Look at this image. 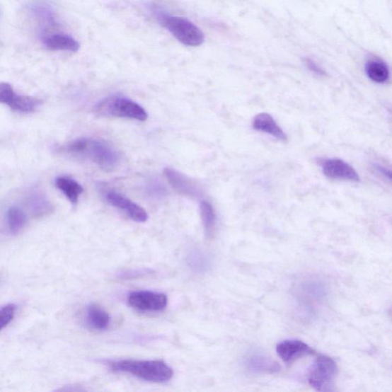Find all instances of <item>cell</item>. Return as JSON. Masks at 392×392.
<instances>
[{"mask_svg": "<svg viewBox=\"0 0 392 392\" xmlns=\"http://www.w3.org/2000/svg\"><path fill=\"white\" fill-rule=\"evenodd\" d=\"M86 318L91 328L97 330H107L110 321L109 314L97 304L88 307Z\"/></svg>", "mask_w": 392, "mask_h": 392, "instance_id": "obj_15", "label": "cell"}, {"mask_svg": "<svg viewBox=\"0 0 392 392\" xmlns=\"http://www.w3.org/2000/svg\"><path fill=\"white\" fill-rule=\"evenodd\" d=\"M59 151L94 163L107 172L115 171L120 162V154L117 149L102 139H77L62 146Z\"/></svg>", "mask_w": 392, "mask_h": 392, "instance_id": "obj_1", "label": "cell"}, {"mask_svg": "<svg viewBox=\"0 0 392 392\" xmlns=\"http://www.w3.org/2000/svg\"><path fill=\"white\" fill-rule=\"evenodd\" d=\"M96 112L101 117L128 118L141 121L148 118L146 111L137 103L118 96L102 100L97 105Z\"/></svg>", "mask_w": 392, "mask_h": 392, "instance_id": "obj_3", "label": "cell"}, {"mask_svg": "<svg viewBox=\"0 0 392 392\" xmlns=\"http://www.w3.org/2000/svg\"><path fill=\"white\" fill-rule=\"evenodd\" d=\"M337 373V363L329 357L320 356L310 371L308 381L316 391H329Z\"/></svg>", "mask_w": 392, "mask_h": 392, "instance_id": "obj_5", "label": "cell"}, {"mask_svg": "<svg viewBox=\"0 0 392 392\" xmlns=\"http://www.w3.org/2000/svg\"><path fill=\"white\" fill-rule=\"evenodd\" d=\"M14 92L13 87L8 83H0V103L7 105Z\"/></svg>", "mask_w": 392, "mask_h": 392, "instance_id": "obj_22", "label": "cell"}, {"mask_svg": "<svg viewBox=\"0 0 392 392\" xmlns=\"http://www.w3.org/2000/svg\"><path fill=\"white\" fill-rule=\"evenodd\" d=\"M16 311V306L14 304H8L0 309V331L13 321Z\"/></svg>", "mask_w": 392, "mask_h": 392, "instance_id": "obj_21", "label": "cell"}, {"mask_svg": "<svg viewBox=\"0 0 392 392\" xmlns=\"http://www.w3.org/2000/svg\"><path fill=\"white\" fill-rule=\"evenodd\" d=\"M165 175L172 185V188L180 194L192 198H197L202 194L200 186L194 183L188 176L171 168H166Z\"/></svg>", "mask_w": 392, "mask_h": 392, "instance_id": "obj_9", "label": "cell"}, {"mask_svg": "<svg viewBox=\"0 0 392 392\" xmlns=\"http://www.w3.org/2000/svg\"><path fill=\"white\" fill-rule=\"evenodd\" d=\"M375 170L376 171L378 174L385 177V178L388 180L389 181L391 180V171L387 169V168L384 166L377 164L375 166Z\"/></svg>", "mask_w": 392, "mask_h": 392, "instance_id": "obj_24", "label": "cell"}, {"mask_svg": "<svg viewBox=\"0 0 392 392\" xmlns=\"http://www.w3.org/2000/svg\"><path fill=\"white\" fill-rule=\"evenodd\" d=\"M115 371L129 373L139 379L163 384L173 376V369L163 361L121 360L110 364Z\"/></svg>", "mask_w": 392, "mask_h": 392, "instance_id": "obj_2", "label": "cell"}, {"mask_svg": "<svg viewBox=\"0 0 392 392\" xmlns=\"http://www.w3.org/2000/svg\"><path fill=\"white\" fill-rule=\"evenodd\" d=\"M42 42L46 47L54 51L76 52L80 49L79 42L68 35L54 34L45 36Z\"/></svg>", "mask_w": 392, "mask_h": 392, "instance_id": "obj_13", "label": "cell"}, {"mask_svg": "<svg viewBox=\"0 0 392 392\" xmlns=\"http://www.w3.org/2000/svg\"><path fill=\"white\" fill-rule=\"evenodd\" d=\"M128 304L135 309L142 311H161L167 306V296L154 292H134L127 298Z\"/></svg>", "mask_w": 392, "mask_h": 392, "instance_id": "obj_6", "label": "cell"}, {"mask_svg": "<svg viewBox=\"0 0 392 392\" xmlns=\"http://www.w3.org/2000/svg\"><path fill=\"white\" fill-rule=\"evenodd\" d=\"M321 165L323 173L329 179L350 182L360 180L357 171L340 158H325Z\"/></svg>", "mask_w": 392, "mask_h": 392, "instance_id": "obj_7", "label": "cell"}, {"mask_svg": "<svg viewBox=\"0 0 392 392\" xmlns=\"http://www.w3.org/2000/svg\"><path fill=\"white\" fill-rule=\"evenodd\" d=\"M249 371L255 374H273L281 370V367L273 359L260 353L251 354L246 360Z\"/></svg>", "mask_w": 392, "mask_h": 392, "instance_id": "obj_11", "label": "cell"}, {"mask_svg": "<svg viewBox=\"0 0 392 392\" xmlns=\"http://www.w3.org/2000/svg\"><path fill=\"white\" fill-rule=\"evenodd\" d=\"M161 24L175 38L190 47H198L204 41V35L200 28L188 18L163 15L160 16Z\"/></svg>", "mask_w": 392, "mask_h": 392, "instance_id": "obj_4", "label": "cell"}, {"mask_svg": "<svg viewBox=\"0 0 392 392\" xmlns=\"http://www.w3.org/2000/svg\"><path fill=\"white\" fill-rule=\"evenodd\" d=\"M367 76L378 83H386L390 76L388 65L379 59H371L366 65Z\"/></svg>", "mask_w": 392, "mask_h": 392, "instance_id": "obj_17", "label": "cell"}, {"mask_svg": "<svg viewBox=\"0 0 392 392\" xmlns=\"http://www.w3.org/2000/svg\"><path fill=\"white\" fill-rule=\"evenodd\" d=\"M200 213L205 235L211 238L217 226L216 212L209 202L202 201L200 204Z\"/></svg>", "mask_w": 392, "mask_h": 392, "instance_id": "obj_18", "label": "cell"}, {"mask_svg": "<svg viewBox=\"0 0 392 392\" xmlns=\"http://www.w3.org/2000/svg\"><path fill=\"white\" fill-rule=\"evenodd\" d=\"M306 67L313 72L314 74H317V76H324L325 73L323 71V69L319 67L318 64H317L315 62H313L311 59H307L305 61Z\"/></svg>", "mask_w": 392, "mask_h": 392, "instance_id": "obj_23", "label": "cell"}, {"mask_svg": "<svg viewBox=\"0 0 392 392\" xmlns=\"http://www.w3.org/2000/svg\"><path fill=\"white\" fill-rule=\"evenodd\" d=\"M7 221L9 230L13 234L20 232L26 223V216L23 210L17 207H11L7 212Z\"/></svg>", "mask_w": 392, "mask_h": 392, "instance_id": "obj_19", "label": "cell"}, {"mask_svg": "<svg viewBox=\"0 0 392 392\" xmlns=\"http://www.w3.org/2000/svg\"><path fill=\"white\" fill-rule=\"evenodd\" d=\"M253 128L260 133L270 135L282 142H286L287 137L279 127L274 117L267 113H261L255 116L253 120Z\"/></svg>", "mask_w": 392, "mask_h": 392, "instance_id": "obj_12", "label": "cell"}, {"mask_svg": "<svg viewBox=\"0 0 392 392\" xmlns=\"http://www.w3.org/2000/svg\"><path fill=\"white\" fill-rule=\"evenodd\" d=\"M188 264L196 272H204L208 268L209 260L200 250H193L188 257Z\"/></svg>", "mask_w": 392, "mask_h": 392, "instance_id": "obj_20", "label": "cell"}, {"mask_svg": "<svg viewBox=\"0 0 392 392\" xmlns=\"http://www.w3.org/2000/svg\"><path fill=\"white\" fill-rule=\"evenodd\" d=\"M40 105L41 100L37 98L17 95L16 93L14 92L6 105L15 111L25 114L33 113Z\"/></svg>", "mask_w": 392, "mask_h": 392, "instance_id": "obj_16", "label": "cell"}, {"mask_svg": "<svg viewBox=\"0 0 392 392\" xmlns=\"http://www.w3.org/2000/svg\"><path fill=\"white\" fill-rule=\"evenodd\" d=\"M105 199L112 207L125 212L130 219L139 223L147 221L146 212L125 195L115 191H108L105 192Z\"/></svg>", "mask_w": 392, "mask_h": 392, "instance_id": "obj_8", "label": "cell"}, {"mask_svg": "<svg viewBox=\"0 0 392 392\" xmlns=\"http://www.w3.org/2000/svg\"><path fill=\"white\" fill-rule=\"evenodd\" d=\"M277 353L287 363L314 353L306 343L297 340H285L277 345Z\"/></svg>", "mask_w": 392, "mask_h": 392, "instance_id": "obj_10", "label": "cell"}, {"mask_svg": "<svg viewBox=\"0 0 392 392\" xmlns=\"http://www.w3.org/2000/svg\"><path fill=\"white\" fill-rule=\"evenodd\" d=\"M55 185L73 204L78 203L83 188L77 181L69 177L61 176L56 179Z\"/></svg>", "mask_w": 392, "mask_h": 392, "instance_id": "obj_14", "label": "cell"}]
</instances>
